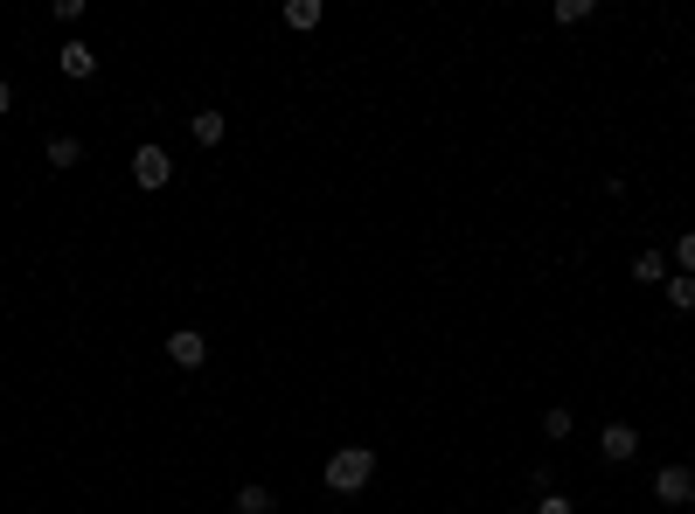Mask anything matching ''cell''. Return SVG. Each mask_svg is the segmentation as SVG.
<instances>
[{
  "label": "cell",
  "instance_id": "6da1fadb",
  "mask_svg": "<svg viewBox=\"0 0 695 514\" xmlns=\"http://www.w3.org/2000/svg\"><path fill=\"white\" fill-rule=\"evenodd\" d=\"M369 480H376V452H369V445H341V452L327 459V487H334V494H362Z\"/></svg>",
  "mask_w": 695,
  "mask_h": 514
},
{
  "label": "cell",
  "instance_id": "7a4b0ae2",
  "mask_svg": "<svg viewBox=\"0 0 695 514\" xmlns=\"http://www.w3.org/2000/svg\"><path fill=\"white\" fill-rule=\"evenodd\" d=\"M654 501H668V508H695V473H689V466H661V473H654Z\"/></svg>",
  "mask_w": 695,
  "mask_h": 514
},
{
  "label": "cell",
  "instance_id": "3957f363",
  "mask_svg": "<svg viewBox=\"0 0 695 514\" xmlns=\"http://www.w3.org/2000/svg\"><path fill=\"white\" fill-rule=\"evenodd\" d=\"M133 181H139V188H167V181H174L167 146H139V153H133Z\"/></svg>",
  "mask_w": 695,
  "mask_h": 514
},
{
  "label": "cell",
  "instance_id": "277c9868",
  "mask_svg": "<svg viewBox=\"0 0 695 514\" xmlns=\"http://www.w3.org/2000/svg\"><path fill=\"white\" fill-rule=\"evenodd\" d=\"M167 362H174V369H202V362H209V341H202L195 327H181V334H167Z\"/></svg>",
  "mask_w": 695,
  "mask_h": 514
},
{
  "label": "cell",
  "instance_id": "5b68a950",
  "mask_svg": "<svg viewBox=\"0 0 695 514\" xmlns=\"http://www.w3.org/2000/svg\"><path fill=\"white\" fill-rule=\"evenodd\" d=\"M56 70H63V77H77V84H84V77H91V70H98V49H91V42H77V35H70V42H63V49H56Z\"/></svg>",
  "mask_w": 695,
  "mask_h": 514
},
{
  "label": "cell",
  "instance_id": "8992f818",
  "mask_svg": "<svg viewBox=\"0 0 695 514\" xmlns=\"http://www.w3.org/2000/svg\"><path fill=\"white\" fill-rule=\"evenodd\" d=\"M598 452H605L612 466H626V459L640 452V431H633V424H605V438H598Z\"/></svg>",
  "mask_w": 695,
  "mask_h": 514
},
{
  "label": "cell",
  "instance_id": "52a82bcc",
  "mask_svg": "<svg viewBox=\"0 0 695 514\" xmlns=\"http://www.w3.org/2000/svg\"><path fill=\"white\" fill-rule=\"evenodd\" d=\"M285 28H292V35L320 28V0H285Z\"/></svg>",
  "mask_w": 695,
  "mask_h": 514
},
{
  "label": "cell",
  "instance_id": "ba28073f",
  "mask_svg": "<svg viewBox=\"0 0 695 514\" xmlns=\"http://www.w3.org/2000/svg\"><path fill=\"white\" fill-rule=\"evenodd\" d=\"M633 278H640V285H668V257L640 251V257H633Z\"/></svg>",
  "mask_w": 695,
  "mask_h": 514
},
{
  "label": "cell",
  "instance_id": "9c48e42d",
  "mask_svg": "<svg viewBox=\"0 0 695 514\" xmlns=\"http://www.w3.org/2000/svg\"><path fill=\"white\" fill-rule=\"evenodd\" d=\"M661 292H668V306H675V313H695V278H689V271H675Z\"/></svg>",
  "mask_w": 695,
  "mask_h": 514
},
{
  "label": "cell",
  "instance_id": "30bf717a",
  "mask_svg": "<svg viewBox=\"0 0 695 514\" xmlns=\"http://www.w3.org/2000/svg\"><path fill=\"white\" fill-rule=\"evenodd\" d=\"M278 501H272V487H258V480H251V487H237V514H272Z\"/></svg>",
  "mask_w": 695,
  "mask_h": 514
},
{
  "label": "cell",
  "instance_id": "8fae6325",
  "mask_svg": "<svg viewBox=\"0 0 695 514\" xmlns=\"http://www.w3.org/2000/svg\"><path fill=\"white\" fill-rule=\"evenodd\" d=\"M223 126H230L223 112H195V139H202V146H216V139H223Z\"/></svg>",
  "mask_w": 695,
  "mask_h": 514
},
{
  "label": "cell",
  "instance_id": "7c38bea8",
  "mask_svg": "<svg viewBox=\"0 0 695 514\" xmlns=\"http://www.w3.org/2000/svg\"><path fill=\"white\" fill-rule=\"evenodd\" d=\"M77 160H84L77 139H49V167H77Z\"/></svg>",
  "mask_w": 695,
  "mask_h": 514
},
{
  "label": "cell",
  "instance_id": "4fadbf2b",
  "mask_svg": "<svg viewBox=\"0 0 695 514\" xmlns=\"http://www.w3.org/2000/svg\"><path fill=\"white\" fill-rule=\"evenodd\" d=\"M550 14H556V21H563V28H577V21H584V14H591V0H556Z\"/></svg>",
  "mask_w": 695,
  "mask_h": 514
},
{
  "label": "cell",
  "instance_id": "5bb4252c",
  "mask_svg": "<svg viewBox=\"0 0 695 514\" xmlns=\"http://www.w3.org/2000/svg\"><path fill=\"white\" fill-rule=\"evenodd\" d=\"M675 271H689V278H695V230L682 237V244H675Z\"/></svg>",
  "mask_w": 695,
  "mask_h": 514
},
{
  "label": "cell",
  "instance_id": "9a60e30c",
  "mask_svg": "<svg viewBox=\"0 0 695 514\" xmlns=\"http://www.w3.org/2000/svg\"><path fill=\"white\" fill-rule=\"evenodd\" d=\"M536 514H570V501H556V494H543V508Z\"/></svg>",
  "mask_w": 695,
  "mask_h": 514
},
{
  "label": "cell",
  "instance_id": "2e32d148",
  "mask_svg": "<svg viewBox=\"0 0 695 514\" xmlns=\"http://www.w3.org/2000/svg\"><path fill=\"white\" fill-rule=\"evenodd\" d=\"M7 105H14V91H7V84H0V112H7Z\"/></svg>",
  "mask_w": 695,
  "mask_h": 514
}]
</instances>
